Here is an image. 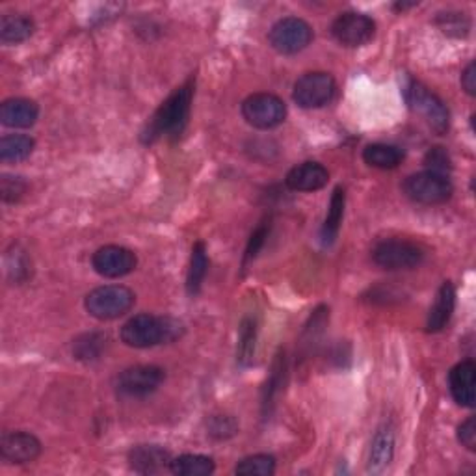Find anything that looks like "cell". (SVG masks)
I'll list each match as a JSON object with an SVG mask.
<instances>
[{"mask_svg": "<svg viewBox=\"0 0 476 476\" xmlns=\"http://www.w3.org/2000/svg\"><path fill=\"white\" fill-rule=\"evenodd\" d=\"M393 454H394V432L391 426L384 425L382 428H378L372 440L369 456V472L382 474L393 462Z\"/></svg>", "mask_w": 476, "mask_h": 476, "instance_id": "obj_19", "label": "cell"}, {"mask_svg": "<svg viewBox=\"0 0 476 476\" xmlns=\"http://www.w3.org/2000/svg\"><path fill=\"white\" fill-rule=\"evenodd\" d=\"M166 379V372L157 365H137L125 369L116 378V391L125 398H145L153 394Z\"/></svg>", "mask_w": 476, "mask_h": 476, "instance_id": "obj_9", "label": "cell"}, {"mask_svg": "<svg viewBox=\"0 0 476 476\" xmlns=\"http://www.w3.org/2000/svg\"><path fill=\"white\" fill-rule=\"evenodd\" d=\"M285 357V355H283ZM281 355H277L276 363L272 367V374L269 378V382H266V389H264V398H262V411L264 415L270 413V408L274 404V398L283 384V372H285V359Z\"/></svg>", "mask_w": 476, "mask_h": 476, "instance_id": "obj_29", "label": "cell"}, {"mask_svg": "<svg viewBox=\"0 0 476 476\" xmlns=\"http://www.w3.org/2000/svg\"><path fill=\"white\" fill-rule=\"evenodd\" d=\"M213 437H216V440H227V437H231L237 433L238 426L237 423L233 421L231 417H225V415H220V417H215L213 423H211V428H208Z\"/></svg>", "mask_w": 476, "mask_h": 476, "instance_id": "obj_34", "label": "cell"}, {"mask_svg": "<svg viewBox=\"0 0 476 476\" xmlns=\"http://www.w3.org/2000/svg\"><path fill=\"white\" fill-rule=\"evenodd\" d=\"M215 462L201 454H183L169 464V471L176 476H208L215 472Z\"/></svg>", "mask_w": 476, "mask_h": 476, "instance_id": "obj_23", "label": "cell"}, {"mask_svg": "<svg viewBox=\"0 0 476 476\" xmlns=\"http://www.w3.org/2000/svg\"><path fill=\"white\" fill-rule=\"evenodd\" d=\"M25 192H27V183L23 177L3 176V179H0V194H3L4 203L19 201Z\"/></svg>", "mask_w": 476, "mask_h": 476, "instance_id": "obj_32", "label": "cell"}, {"mask_svg": "<svg viewBox=\"0 0 476 476\" xmlns=\"http://www.w3.org/2000/svg\"><path fill=\"white\" fill-rule=\"evenodd\" d=\"M313 40V28L300 17H285L270 28L269 42L281 54H296Z\"/></svg>", "mask_w": 476, "mask_h": 476, "instance_id": "obj_10", "label": "cell"}, {"mask_svg": "<svg viewBox=\"0 0 476 476\" xmlns=\"http://www.w3.org/2000/svg\"><path fill=\"white\" fill-rule=\"evenodd\" d=\"M137 254L127 250L123 246H103L91 257L93 270L106 279H118L129 276L137 269Z\"/></svg>", "mask_w": 476, "mask_h": 476, "instance_id": "obj_11", "label": "cell"}, {"mask_svg": "<svg viewBox=\"0 0 476 476\" xmlns=\"http://www.w3.org/2000/svg\"><path fill=\"white\" fill-rule=\"evenodd\" d=\"M345 203H347L345 188L337 186L333 190L328 215H326V220H324L322 231H320L324 246H332L335 242V238L339 235V230H340V223H342V216H345Z\"/></svg>", "mask_w": 476, "mask_h": 476, "instance_id": "obj_20", "label": "cell"}, {"mask_svg": "<svg viewBox=\"0 0 476 476\" xmlns=\"http://www.w3.org/2000/svg\"><path fill=\"white\" fill-rule=\"evenodd\" d=\"M130 467L142 474H155L162 469H169L171 456L168 450L157 445H138L129 452Z\"/></svg>", "mask_w": 476, "mask_h": 476, "instance_id": "obj_17", "label": "cell"}, {"mask_svg": "<svg viewBox=\"0 0 476 476\" xmlns=\"http://www.w3.org/2000/svg\"><path fill=\"white\" fill-rule=\"evenodd\" d=\"M425 164L428 166V171H435V174H441V176H447V171L452 169L450 157L443 147L430 149L425 157Z\"/></svg>", "mask_w": 476, "mask_h": 476, "instance_id": "obj_33", "label": "cell"}, {"mask_svg": "<svg viewBox=\"0 0 476 476\" xmlns=\"http://www.w3.org/2000/svg\"><path fill=\"white\" fill-rule=\"evenodd\" d=\"M257 337H259V322L255 316H246L240 324L237 359L242 367L254 363L257 352Z\"/></svg>", "mask_w": 476, "mask_h": 476, "instance_id": "obj_22", "label": "cell"}, {"mask_svg": "<svg viewBox=\"0 0 476 476\" xmlns=\"http://www.w3.org/2000/svg\"><path fill=\"white\" fill-rule=\"evenodd\" d=\"M330 181V171L318 162H303L294 166L285 184H287L294 192H316V190L324 188Z\"/></svg>", "mask_w": 476, "mask_h": 476, "instance_id": "obj_14", "label": "cell"}, {"mask_svg": "<svg viewBox=\"0 0 476 476\" xmlns=\"http://www.w3.org/2000/svg\"><path fill=\"white\" fill-rule=\"evenodd\" d=\"M332 34L335 40L345 47H361L369 43L376 34V23L369 15L348 12L339 15L333 25Z\"/></svg>", "mask_w": 476, "mask_h": 476, "instance_id": "obj_12", "label": "cell"}, {"mask_svg": "<svg viewBox=\"0 0 476 476\" xmlns=\"http://www.w3.org/2000/svg\"><path fill=\"white\" fill-rule=\"evenodd\" d=\"M208 269V259H207V246L205 242H196L192 247V257H190V269L186 276V293L188 296H198L201 291V285L205 281Z\"/></svg>", "mask_w": 476, "mask_h": 476, "instance_id": "obj_24", "label": "cell"}, {"mask_svg": "<svg viewBox=\"0 0 476 476\" xmlns=\"http://www.w3.org/2000/svg\"><path fill=\"white\" fill-rule=\"evenodd\" d=\"M35 142L27 135H8L0 140V160L3 162H21L27 160Z\"/></svg>", "mask_w": 476, "mask_h": 476, "instance_id": "obj_26", "label": "cell"}, {"mask_svg": "<svg viewBox=\"0 0 476 476\" xmlns=\"http://www.w3.org/2000/svg\"><path fill=\"white\" fill-rule=\"evenodd\" d=\"M458 441L469 449V450H476V421L474 417H469L465 423L460 425L458 428Z\"/></svg>", "mask_w": 476, "mask_h": 476, "instance_id": "obj_35", "label": "cell"}, {"mask_svg": "<svg viewBox=\"0 0 476 476\" xmlns=\"http://www.w3.org/2000/svg\"><path fill=\"white\" fill-rule=\"evenodd\" d=\"M194 99V79H188L155 110L142 130L144 144H155L160 138H177L190 120Z\"/></svg>", "mask_w": 476, "mask_h": 476, "instance_id": "obj_1", "label": "cell"}, {"mask_svg": "<svg viewBox=\"0 0 476 476\" xmlns=\"http://www.w3.org/2000/svg\"><path fill=\"white\" fill-rule=\"evenodd\" d=\"M363 160L378 169H394L404 160V153L394 145L371 144L363 151Z\"/></svg>", "mask_w": 476, "mask_h": 476, "instance_id": "obj_25", "label": "cell"}, {"mask_svg": "<svg viewBox=\"0 0 476 476\" xmlns=\"http://www.w3.org/2000/svg\"><path fill=\"white\" fill-rule=\"evenodd\" d=\"M0 454L10 464H30L40 458L42 441L30 432H8L0 440Z\"/></svg>", "mask_w": 476, "mask_h": 476, "instance_id": "obj_13", "label": "cell"}, {"mask_svg": "<svg viewBox=\"0 0 476 476\" xmlns=\"http://www.w3.org/2000/svg\"><path fill=\"white\" fill-rule=\"evenodd\" d=\"M135 301V293L123 285H105L86 296L84 308L90 316L98 320H116L129 313Z\"/></svg>", "mask_w": 476, "mask_h": 476, "instance_id": "obj_4", "label": "cell"}, {"mask_svg": "<svg viewBox=\"0 0 476 476\" xmlns=\"http://www.w3.org/2000/svg\"><path fill=\"white\" fill-rule=\"evenodd\" d=\"M40 118L37 103L23 98L8 99L0 105V123L10 129H30Z\"/></svg>", "mask_w": 476, "mask_h": 476, "instance_id": "obj_16", "label": "cell"}, {"mask_svg": "<svg viewBox=\"0 0 476 476\" xmlns=\"http://www.w3.org/2000/svg\"><path fill=\"white\" fill-rule=\"evenodd\" d=\"M402 188L411 201L421 205H440L449 201L454 194V186L447 176L428 169L410 176Z\"/></svg>", "mask_w": 476, "mask_h": 476, "instance_id": "obj_6", "label": "cell"}, {"mask_svg": "<svg viewBox=\"0 0 476 476\" xmlns=\"http://www.w3.org/2000/svg\"><path fill=\"white\" fill-rule=\"evenodd\" d=\"M34 34V21L25 15H4L0 19V42L17 45L27 42Z\"/></svg>", "mask_w": 476, "mask_h": 476, "instance_id": "obj_21", "label": "cell"}, {"mask_svg": "<svg viewBox=\"0 0 476 476\" xmlns=\"http://www.w3.org/2000/svg\"><path fill=\"white\" fill-rule=\"evenodd\" d=\"M404 98L410 108L428 123V127L435 132V135L440 137L447 135L450 123L449 108L433 91H430L421 82L408 81V84L404 86Z\"/></svg>", "mask_w": 476, "mask_h": 476, "instance_id": "obj_3", "label": "cell"}, {"mask_svg": "<svg viewBox=\"0 0 476 476\" xmlns=\"http://www.w3.org/2000/svg\"><path fill=\"white\" fill-rule=\"evenodd\" d=\"M372 261L384 270H411L423 264L425 252L413 242L389 238L374 246Z\"/></svg>", "mask_w": 476, "mask_h": 476, "instance_id": "obj_5", "label": "cell"}, {"mask_svg": "<svg viewBox=\"0 0 476 476\" xmlns=\"http://www.w3.org/2000/svg\"><path fill=\"white\" fill-rule=\"evenodd\" d=\"M454 308H456V289L452 281H445L440 287V291H437L435 301L430 309V315L426 320V332L437 333L445 330V326L452 318Z\"/></svg>", "mask_w": 476, "mask_h": 476, "instance_id": "obj_18", "label": "cell"}, {"mask_svg": "<svg viewBox=\"0 0 476 476\" xmlns=\"http://www.w3.org/2000/svg\"><path fill=\"white\" fill-rule=\"evenodd\" d=\"M337 84L330 73H306L294 82L293 99L298 106L311 110V108H322L335 98Z\"/></svg>", "mask_w": 476, "mask_h": 476, "instance_id": "obj_8", "label": "cell"}, {"mask_svg": "<svg viewBox=\"0 0 476 476\" xmlns=\"http://www.w3.org/2000/svg\"><path fill=\"white\" fill-rule=\"evenodd\" d=\"M474 382H476V365L471 359L462 361V363L456 365L449 374V386H450L452 398L462 408H474V402H476Z\"/></svg>", "mask_w": 476, "mask_h": 476, "instance_id": "obj_15", "label": "cell"}, {"mask_svg": "<svg viewBox=\"0 0 476 476\" xmlns=\"http://www.w3.org/2000/svg\"><path fill=\"white\" fill-rule=\"evenodd\" d=\"M462 88L465 90L467 95H471V98L476 95V66L474 64H469L465 71L462 73Z\"/></svg>", "mask_w": 476, "mask_h": 476, "instance_id": "obj_36", "label": "cell"}, {"mask_svg": "<svg viewBox=\"0 0 476 476\" xmlns=\"http://www.w3.org/2000/svg\"><path fill=\"white\" fill-rule=\"evenodd\" d=\"M242 116L252 127L270 130L287 118V105L274 93H254L242 103Z\"/></svg>", "mask_w": 476, "mask_h": 476, "instance_id": "obj_7", "label": "cell"}, {"mask_svg": "<svg viewBox=\"0 0 476 476\" xmlns=\"http://www.w3.org/2000/svg\"><path fill=\"white\" fill-rule=\"evenodd\" d=\"M437 25L445 34L454 37H465L471 28L469 19L464 13H441L437 17Z\"/></svg>", "mask_w": 476, "mask_h": 476, "instance_id": "obj_30", "label": "cell"}, {"mask_svg": "<svg viewBox=\"0 0 476 476\" xmlns=\"http://www.w3.org/2000/svg\"><path fill=\"white\" fill-rule=\"evenodd\" d=\"M270 235V222H262L257 230L252 233L250 240H247L246 252H244V259H242V269H247V264L252 261H255V257L259 255V252L262 250V246Z\"/></svg>", "mask_w": 476, "mask_h": 476, "instance_id": "obj_31", "label": "cell"}, {"mask_svg": "<svg viewBox=\"0 0 476 476\" xmlns=\"http://www.w3.org/2000/svg\"><path fill=\"white\" fill-rule=\"evenodd\" d=\"M184 326L171 316H157L142 313L132 316L121 328V340L130 348H153L157 345L177 340Z\"/></svg>", "mask_w": 476, "mask_h": 476, "instance_id": "obj_2", "label": "cell"}, {"mask_svg": "<svg viewBox=\"0 0 476 476\" xmlns=\"http://www.w3.org/2000/svg\"><path fill=\"white\" fill-rule=\"evenodd\" d=\"M240 476H272L276 472V458L270 454H254L240 460L235 467Z\"/></svg>", "mask_w": 476, "mask_h": 476, "instance_id": "obj_27", "label": "cell"}, {"mask_svg": "<svg viewBox=\"0 0 476 476\" xmlns=\"http://www.w3.org/2000/svg\"><path fill=\"white\" fill-rule=\"evenodd\" d=\"M106 347V337L101 333H86L74 340L73 355L81 361L98 359Z\"/></svg>", "mask_w": 476, "mask_h": 476, "instance_id": "obj_28", "label": "cell"}]
</instances>
